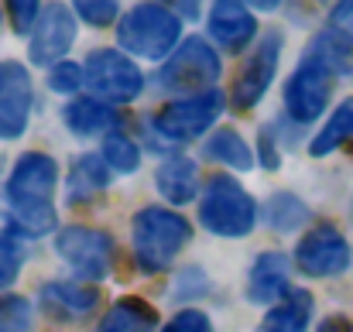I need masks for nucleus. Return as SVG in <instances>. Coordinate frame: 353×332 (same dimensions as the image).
<instances>
[{
    "label": "nucleus",
    "instance_id": "obj_1",
    "mask_svg": "<svg viewBox=\"0 0 353 332\" xmlns=\"http://www.w3.org/2000/svg\"><path fill=\"white\" fill-rule=\"evenodd\" d=\"M55 189L59 165L45 151H24L7 175V203H10V233L45 236L59 226L55 216Z\"/></svg>",
    "mask_w": 353,
    "mask_h": 332
},
{
    "label": "nucleus",
    "instance_id": "obj_2",
    "mask_svg": "<svg viewBox=\"0 0 353 332\" xmlns=\"http://www.w3.org/2000/svg\"><path fill=\"white\" fill-rule=\"evenodd\" d=\"M192 240V222L175 209L161 206H144L130 220V243H134V260L144 274H161L172 267V260L189 247Z\"/></svg>",
    "mask_w": 353,
    "mask_h": 332
},
{
    "label": "nucleus",
    "instance_id": "obj_3",
    "mask_svg": "<svg viewBox=\"0 0 353 332\" xmlns=\"http://www.w3.org/2000/svg\"><path fill=\"white\" fill-rule=\"evenodd\" d=\"M179 34H182V21L175 7L165 3H137L117 21V45L137 59L175 55Z\"/></svg>",
    "mask_w": 353,
    "mask_h": 332
},
{
    "label": "nucleus",
    "instance_id": "obj_4",
    "mask_svg": "<svg viewBox=\"0 0 353 332\" xmlns=\"http://www.w3.org/2000/svg\"><path fill=\"white\" fill-rule=\"evenodd\" d=\"M199 222L216 236L240 240L257 222V203L230 175H213L199 199Z\"/></svg>",
    "mask_w": 353,
    "mask_h": 332
},
{
    "label": "nucleus",
    "instance_id": "obj_5",
    "mask_svg": "<svg viewBox=\"0 0 353 332\" xmlns=\"http://www.w3.org/2000/svg\"><path fill=\"white\" fill-rule=\"evenodd\" d=\"M86 86L93 93V100L107 103V107H120V103H134L144 90V76L141 69L117 48H97L90 52L86 65Z\"/></svg>",
    "mask_w": 353,
    "mask_h": 332
},
{
    "label": "nucleus",
    "instance_id": "obj_6",
    "mask_svg": "<svg viewBox=\"0 0 353 332\" xmlns=\"http://www.w3.org/2000/svg\"><path fill=\"white\" fill-rule=\"evenodd\" d=\"M223 107H227V96L220 90L203 93V96H189V100H175V103H165L161 110L154 113L151 130L165 144H189V141L203 137L216 123Z\"/></svg>",
    "mask_w": 353,
    "mask_h": 332
},
{
    "label": "nucleus",
    "instance_id": "obj_7",
    "mask_svg": "<svg viewBox=\"0 0 353 332\" xmlns=\"http://www.w3.org/2000/svg\"><path fill=\"white\" fill-rule=\"evenodd\" d=\"M220 72H223V65H220V55L213 52V45H206L203 38H189L165 62V69L158 72V83H161V90H172V93L203 96V93H213L210 86L220 79Z\"/></svg>",
    "mask_w": 353,
    "mask_h": 332
},
{
    "label": "nucleus",
    "instance_id": "obj_8",
    "mask_svg": "<svg viewBox=\"0 0 353 332\" xmlns=\"http://www.w3.org/2000/svg\"><path fill=\"white\" fill-rule=\"evenodd\" d=\"M55 253L86 281H100L117 264V243L103 229L90 226H62L55 233Z\"/></svg>",
    "mask_w": 353,
    "mask_h": 332
},
{
    "label": "nucleus",
    "instance_id": "obj_9",
    "mask_svg": "<svg viewBox=\"0 0 353 332\" xmlns=\"http://www.w3.org/2000/svg\"><path fill=\"white\" fill-rule=\"evenodd\" d=\"M281 31L278 28H268L261 34V41L254 45V55L243 62L240 76H236L234 90H230V100H234L236 110H250L261 103V96L268 93V86L274 83V72H278V59H281Z\"/></svg>",
    "mask_w": 353,
    "mask_h": 332
},
{
    "label": "nucleus",
    "instance_id": "obj_10",
    "mask_svg": "<svg viewBox=\"0 0 353 332\" xmlns=\"http://www.w3.org/2000/svg\"><path fill=\"white\" fill-rule=\"evenodd\" d=\"M295 264L309 278H336L350 267V243L336 226L319 222L299 240Z\"/></svg>",
    "mask_w": 353,
    "mask_h": 332
},
{
    "label": "nucleus",
    "instance_id": "obj_11",
    "mask_svg": "<svg viewBox=\"0 0 353 332\" xmlns=\"http://www.w3.org/2000/svg\"><path fill=\"white\" fill-rule=\"evenodd\" d=\"M333 79H336L333 72H326L319 62L302 55L299 69L292 72V79L285 86V110H288V116L295 123L319 120L326 103H330V96H333Z\"/></svg>",
    "mask_w": 353,
    "mask_h": 332
},
{
    "label": "nucleus",
    "instance_id": "obj_12",
    "mask_svg": "<svg viewBox=\"0 0 353 332\" xmlns=\"http://www.w3.org/2000/svg\"><path fill=\"white\" fill-rule=\"evenodd\" d=\"M34 83L21 62H0V141H17L28 130Z\"/></svg>",
    "mask_w": 353,
    "mask_h": 332
},
{
    "label": "nucleus",
    "instance_id": "obj_13",
    "mask_svg": "<svg viewBox=\"0 0 353 332\" xmlns=\"http://www.w3.org/2000/svg\"><path fill=\"white\" fill-rule=\"evenodd\" d=\"M76 45V17L65 3H52L41 10V21L31 34V45H28V55L34 65H59L62 55Z\"/></svg>",
    "mask_w": 353,
    "mask_h": 332
},
{
    "label": "nucleus",
    "instance_id": "obj_14",
    "mask_svg": "<svg viewBox=\"0 0 353 332\" xmlns=\"http://www.w3.org/2000/svg\"><path fill=\"white\" fill-rule=\"evenodd\" d=\"M38 305L55 322H79V319L97 312L100 288L97 284H76V281H52V284L41 288Z\"/></svg>",
    "mask_w": 353,
    "mask_h": 332
},
{
    "label": "nucleus",
    "instance_id": "obj_15",
    "mask_svg": "<svg viewBox=\"0 0 353 332\" xmlns=\"http://www.w3.org/2000/svg\"><path fill=\"white\" fill-rule=\"evenodd\" d=\"M288 298V257L281 250H264L257 253L250 278H247V302L254 305H271V302Z\"/></svg>",
    "mask_w": 353,
    "mask_h": 332
},
{
    "label": "nucleus",
    "instance_id": "obj_16",
    "mask_svg": "<svg viewBox=\"0 0 353 332\" xmlns=\"http://www.w3.org/2000/svg\"><path fill=\"white\" fill-rule=\"evenodd\" d=\"M257 34V17L236 3V0H220L210 10V38L216 45H223L227 52H240L243 45H250Z\"/></svg>",
    "mask_w": 353,
    "mask_h": 332
},
{
    "label": "nucleus",
    "instance_id": "obj_17",
    "mask_svg": "<svg viewBox=\"0 0 353 332\" xmlns=\"http://www.w3.org/2000/svg\"><path fill=\"white\" fill-rule=\"evenodd\" d=\"M110 185V165L103 161V154H79L69 168V182H65V203L69 206H86L93 203L103 189Z\"/></svg>",
    "mask_w": 353,
    "mask_h": 332
},
{
    "label": "nucleus",
    "instance_id": "obj_18",
    "mask_svg": "<svg viewBox=\"0 0 353 332\" xmlns=\"http://www.w3.org/2000/svg\"><path fill=\"white\" fill-rule=\"evenodd\" d=\"M154 185H158V192H161L172 206H185V203H192L196 192H199V165H196L192 158H185V154H172V158H165V161L158 165Z\"/></svg>",
    "mask_w": 353,
    "mask_h": 332
},
{
    "label": "nucleus",
    "instance_id": "obj_19",
    "mask_svg": "<svg viewBox=\"0 0 353 332\" xmlns=\"http://www.w3.org/2000/svg\"><path fill=\"white\" fill-rule=\"evenodd\" d=\"M305 59L319 62L333 76H353V34L343 28H326L305 48Z\"/></svg>",
    "mask_w": 353,
    "mask_h": 332
},
{
    "label": "nucleus",
    "instance_id": "obj_20",
    "mask_svg": "<svg viewBox=\"0 0 353 332\" xmlns=\"http://www.w3.org/2000/svg\"><path fill=\"white\" fill-rule=\"evenodd\" d=\"M312 309H316L312 295L302 291V288H292L288 298L281 305H274L261 319L257 332H305L309 329V319H312Z\"/></svg>",
    "mask_w": 353,
    "mask_h": 332
},
{
    "label": "nucleus",
    "instance_id": "obj_21",
    "mask_svg": "<svg viewBox=\"0 0 353 332\" xmlns=\"http://www.w3.org/2000/svg\"><path fill=\"white\" fill-rule=\"evenodd\" d=\"M158 329V309L148 305L144 298H117V305L107 312L97 332H154Z\"/></svg>",
    "mask_w": 353,
    "mask_h": 332
},
{
    "label": "nucleus",
    "instance_id": "obj_22",
    "mask_svg": "<svg viewBox=\"0 0 353 332\" xmlns=\"http://www.w3.org/2000/svg\"><path fill=\"white\" fill-rule=\"evenodd\" d=\"M203 154L210 161H220L227 168H236V172H250L254 161H257V151H250V144L236 134L234 127H220L206 144H203Z\"/></svg>",
    "mask_w": 353,
    "mask_h": 332
},
{
    "label": "nucleus",
    "instance_id": "obj_23",
    "mask_svg": "<svg viewBox=\"0 0 353 332\" xmlns=\"http://www.w3.org/2000/svg\"><path fill=\"white\" fill-rule=\"evenodd\" d=\"M65 127L76 134V137H97V134H103L107 127H117V113L114 107H107V103H100V100H72L69 107H65Z\"/></svg>",
    "mask_w": 353,
    "mask_h": 332
},
{
    "label": "nucleus",
    "instance_id": "obj_24",
    "mask_svg": "<svg viewBox=\"0 0 353 332\" xmlns=\"http://www.w3.org/2000/svg\"><path fill=\"white\" fill-rule=\"evenodd\" d=\"M350 141H353V100H343L336 107V113L326 120V127L316 134V141L309 144V154L312 158H326V154H333L336 147H343Z\"/></svg>",
    "mask_w": 353,
    "mask_h": 332
},
{
    "label": "nucleus",
    "instance_id": "obj_25",
    "mask_svg": "<svg viewBox=\"0 0 353 332\" xmlns=\"http://www.w3.org/2000/svg\"><path fill=\"white\" fill-rule=\"evenodd\" d=\"M305 220H309V206H305L299 196L278 192V196L268 199V226H271V229L292 233V229H299Z\"/></svg>",
    "mask_w": 353,
    "mask_h": 332
},
{
    "label": "nucleus",
    "instance_id": "obj_26",
    "mask_svg": "<svg viewBox=\"0 0 353 332\" xmlns=\"http://www.w3.org/2000/svg\"><path fill=\"white\" fill-rule=\"evenodd\" d=\"M103 161L110 165V172H117V175H130V172H137V165H141V147L127 137V134H120V130H110L107 137H103Z\"/></svg>",
    "mask_w": 353,
    "mask_h": 332
},
{
    "label": "nucleus",
    "instance_id": "obj_27",
    "mask_svg": "<svg viewBox=\"0 0 353 332\" xmlns=\"http://www.w3.org/2000/svg\"><path fill=\"white\" fill-rule=\"evenodd\" d=\"M0 332H34V305L24 295H0Z\"/></svg>",
    "mask_w": 353,
    "mask_h": 332
},
{
    "label": "nucleus",
    "instance_id": "obj_28",
    "mask_svg": "<svg viewBox=\"0 0 353 332\" xmlns=\"http://www.w3.org/2000/svg\"><path fill=\"white\" fill-rule=\"evenodd\" d=\"M21 264H24V247L10 229L0 233V291L14 288V281L21 278Z\"/></svg>",
    "mask_w": 353,
    "mask_h": 332
},
{
    "label": "nucleus",
    "instance_id": "obj_29",
    "mask_svg": "<svg viewBox=\"0 0 353 332\" xmlns=\"http://www.w3.org/2000/svg\"><path fill=\"white\" fill-rule=\"evenodd\" d=\"M72 10H76L90 28H107L114 17H120V7L114 0H79Z\"/></svg>",
    "mask_w": 353,
    "mask_h": 332
},
{
    "label": "nucleus",
    "instance_id": "obj_30",
    "mask_svg": "<svg viewBox=\"0 0 353 332\" xmlns=\"http://www.w3.org/2000/svg\"><path fill=\"white\" fill-rule=\"evenodd\" d=\"M83 83H86V72H83V65H76V62H59V65L48 72V90H52V93H76Z\"/></svg>",
    "mask_w": 353,
    "mask_h": 332
},
{
    "label": "nucleus",
    "instance_id": "obj_31",
    "mask_svg": "<svg viewBox=\"0 0 353 332\" xmlns=\"http://www.w3.org/2000/svg\"><path fill=\"white\" fill-rule=\"evenodd\" d=\"M41 3H34V0H14V3H7V14H10V24H14V31H21V34H34V28H38V21H41Z\"/></svg>",
    "mask_w": 353,
    "mask_h": 332
},
{
    "label": "nucleus",
    "instance_id": "obj_32",
    "mask_svg": "<svg viewBox=\"0 0 353 332\" xmlns=\"http://www.w3.org/2000/svg\"><path fill=\"white\" fill-rule=\"evenodd\" d=\"M161 332H216L213 329V322H210V315L206 312H199V309H185V312H179V315H172Z\"/></svg>",
    "mask_w": 353,
    "mask_h": 332
},
{
    "label": "nucleus",
    "instance_id": "obj_33",
    "mask_svg": "<svg viewBox=\"0 0 353 332\" xmlns=\"http://www.w3.org/2000/svg\"><path fill=\"white\" fill-rule=\"evenodd\" d=\"M206 284H210V281H206V274H203L199 267H189V271H182V274H179V284H175V291H172V295H175L179 302H185V298L203 295V291H206Z\"/></svg>",
    "mask_w": 353,
    "mask_h": 332
},
{
    "label": "nucleus",
    "instance_id": "obj_34",
    "mask_svg": "<svg viewBox=\"0 0 353 332\" xmlns=\"http://www.w3.org/2000/svg\"><path fill=\"white\" fill-rule=\"evenodd\" d=\"M257 154H261L257 161H261L268 172H274V168H278V154H281V151L271 144V134H268V130H264V134H261V141H257Z\"/></svg>",
    "mask_w": 353,
    "mask_h": 332
},
{
    "label": "nucleus",
    "instance_id": "obj_35",
    "mask_svg": "<svg viewBox=\"0 0 353 332\" xmlns=\"http://www.w3.org/2000/svg\"><path fill=\"white\" fill-rule=\"evenodd\" d=\"M333 24H336V28H343V31H353V0L333 7Z\"/></svg>",
    "mask_w": 353,
    "mask_h": 332
},
{
    "label": "nucleus",
    "instance_id": "obj_36",
    "mask_svg": "<svg viewBox=\"0 0 353 332\" xmlns=\"http://www.w3.org/2000/svg\"><path fill=\"white\" fill-rule=\"evenodd\" d=\"M316 332H353V322L347 315H330Z\"/></svg>",
    "mask_w": 353,
    "mask_h": 332
},
{
    "label": "nucleus",
    "instance_id": "obj_37",
    "mask_svg": "<svg viewBox=\"0 0 353 332\" xmlns=\"http://www.w3.org/2000/svg\"><path fill=\"white\" fill-rule=\"evenodd\" d=\"M175 14H199V3H175Z\"/></svg>",
    "mask_w": 353,
    "mask_h": 332
}]
</instances>
